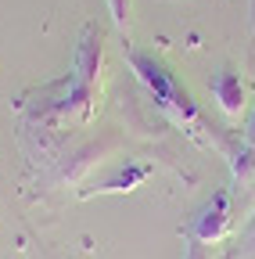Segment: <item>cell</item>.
Returning a JSON list of instances; mask_svg holds the SVG:
<instances>
[{"mask_svg":"<svg viewBox=\"0 0 255 259\" xmlns=\"http://www.w3.org/2000/svg\"><path fill=\"white\" fill-rule=\"evenodd\" d=\"M187 259H212V255H209L205 241H190V248H187Z\"/></svg>","mask_w":255,"mask_h":259,"instance_id":"5b68a950","label":"cell"},{"mask_svg":"<svg viewBox=\"0 0 255 259\" xmlns=\"http://www.w3.org/2000/svg\"><path fill=\"white\" fill-rule=\"evenodd\" d=\"M248 245H251L248 252H251V259H255V231H251V241H248Z\"/></svg>","mask_w":255,"mask_h":259,"instance_id":"52a82bcc","label":"cell"},{"mask_svg":"<svg viewBox=\"0 0 255 259\" xmlns=\"http://www.w3.org/2000/svg\"><path fill=\"white\" fill-rule=\"evenodd\" d=\"M230 231V209H227V194H216L212 205L198 216L194 223V241H219Z\"/></svg>","mask_w":255,"mask_h":259,"instance_id":"6da1fadb","label":"cell"},{"mask_svg":"<svg viewBox=\"0 0 255 259\" xmlns=\"http://www.w3.org/2000/svg\"><path fill=\"white\" fill-rule=\"evenodd\" d=\"M76 72H79L83 90L97 87V76H101V32L90 29L83 36V47H79V58H76Z\"/></svg>","mask_w":255,"mask_h":259,"instance_id":"7a4b0ae2","label":"cell"},{"mask_svg":"<svg viewBox=\"0 0 255 259\" xmlns=\"http://www.w3.org/2000/svg\"><path fill=\"white\" fill-rule=\"evenodd\" d=\"M212 94H216L219 108L227 112V115H237V112H241V105H244V87H241V79H237L230 69L216 76V83H212Z\"/></svg>","mask_w":255,"mask_h":259,"instance_id":"3957f363","label":"cell"},{"mask_svg":"<svg viewBox=\"0 0 255 259\" xmlns=\"http://www.w3.org/2000/svg\"><path fill=\"white\" fill-rule=\"evenodd\" d=\"M108 8H112L115 22H119V25H126V18H130V0H108Z\"/></svg>","mask_w":255,"mask_h":259,"instance_id":"277c9868","label":"cell"},{"mask_svg":"<svg viewBox=\"0 0 255 259\" xmlns=\"http://www.w3.org/2000/svg\"><path fill=\"white\" fill-rule=\"evenodd\" d=\"M248 144L255 148V119H251V134H248Z\"/></svg>","mask_w":255,"mask_h":259,"instance_id":"8992f818","label":"cell"}]
</instances>
